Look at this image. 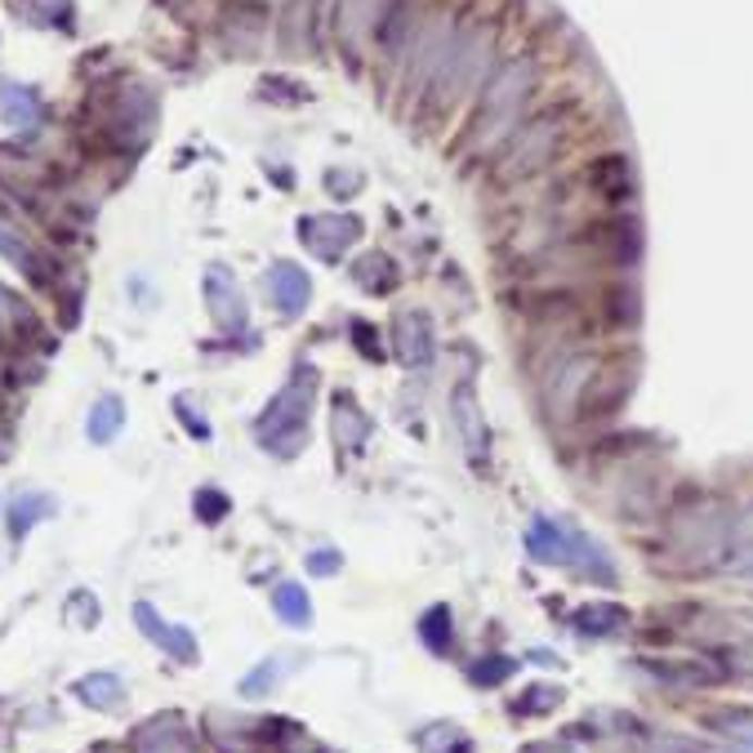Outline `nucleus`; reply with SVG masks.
I'll return each instance as SVG.
<instances>
[{
	"mask_svg": "<svg viewBox=\"0 0 753 753\" xmlns=\"http://www.w3.org/2000/svg\"><path fill=\"white\" fill-rule=\"evenodd\" d=\"M312 393H317V380H312V370H299L295 380L281 388L263 419H259V442L276 455H295L308 437V410H312Z\"/></svg>",
	"mask_w": 753,
	"mask_h": 753,
	"instance_id": "f257e3e1",
	"label": "nucleus"
},
{
	"mask_svg": "<svg viewBox=\"0 0 753 753\" xmlns=\"http://www.w3.org/2000/svg\"><path fill=\"white\" fill-rule=\"evenodd\" d=\"M531 81H535V67H531V63H508V67L499 72V81H495L491 94H486L482 125H478L486 144H495V138H499L504 129H513L517 112H522L527 94H531Z\"/></svg>",
	"mask_w": 753,
	"mask_h": 753,
	"instance_id": "f03ea898",
	"label": "nucleus"
},
{
	"mask_svg": "<svg viewBox=\"0 0 753 753\" xmlns=\"http://www.w3.org/2000/svg\"><path fill=\"white\" fill-rule=\"evenodd\" d=\"M593 374H597V361H593L589 353H571L567 361H557L553 380H548V410L567 419V415L580 406V397H584V388H589Z\"/></svg>",
	"mask_w": 753,
	"mask_h": 753,
	"instance_id": "7ed1b4c3",
	"label": "nucleus"
},
{
	"mask_svg": "<svg viewBox=\"0 0 753 753\" xmlns=\"http://www.w3.org/2000/svg\"><path fill=\"white\" fill-rule=\"evenodd\" d=\"M134 620H138V629H144V638L157 642L165 655H174L178 665H197V638L187 633L183 625H165L157 610H152V602H138L134 606Z\"/></svg>",
	"mask_w": 753,
	"mask_h": 753,
	"instance_id": "20e7f679",
	"label": "nucleus"
},
{
	"mask_svg": "<svg viewBox=\"0 0 753 753\" xmlns=\"http://www.w3.org/2000/svg\"><path fill=\"white\" fill-rule=\"evenodd\" d=\"M580 544H584V540H580L576 531L548 522V517H535L531 531H527V553H531L535 561H544V567H557V561H576Z\"/></svg>",
	"mask_w": 753,
	"mask_h": 753,
	"instance_id": "39448f33",
	"label": "nucleus"
},
{
	"mask_svg": "<svg viewBox=\"0 0 753 753\" xmlns=\"http://www.w3.org/2000/svg\"><path fill=\"white\" fill-rule=\"evenodd\" d=\"M450 419H455V429H459V437H464V450L473 455V459H482V455H486V423H482L473 384H459V388L450 393Z\"/></svg>",
	"mask_w": 753,
	"mask_h": 753,
	"instance_id": "423d86ee",
	"label": "nucleus"
},
{
	"mask_svg": "<svg viewBox=\"0 0 753 753\" xmlns=\"http://www.w3.org/2000/svg\"><path fill=\"white\" fill-rule=\"evenodd\" d=\"M206 299H210V312H214V321L223 325V331H237V325H246V295L237 291V281H232L223 268H210Z\"/></svg>",
	"mask_w": 753,
	"mask_h": 753,
	"instance_id": "0eeeda50",
	"label": "nucleus"
},
{
	"mask_svg": "<svg viewBox=\"0 0 753 753\" xmlns=\"http://www.w3.org/2000/svg\"><path fill=\"white\" fill-rule=\"evenodd\" d=\"M397 353L406 366H429L433 361V321L423 312H402L397 317Z\"/></svg>",
	"mask_w": 753,
	"mask_h": 753,
	"instance_id": "6e6552de",
	"label": "nucleus"
},
{
	"mask_svg": "<svg viewBox=\"0 0 753 753\" xmlns=\"http://www.w3.org/2000/svg\"><path fill=\"white\" fill-rule=\"evenodd\" d=\"M268 286L276 295V308L286 317L304 312V304H308V272H299L295 263H276L272 276H268Z\"/></svg>",
	"mask_w": 753,
	"mask_h": 753,
	"instance_id": "1a4fd4ad",
	"label": "nucleus"
},
{
	"mask_svg": "<svg viewBox=\"0 0 753 753\" xmlns=\"http://www.w3.org/2000/svg\"><path fill=\"white\" fill-rule=\"evenodd\" d=\"M138 753H197L193 736H187V727L178 718H161L152 727H144V736H138Z\"/></svg>",
	"mask_w": 753,
	"mask_h": 753,
	"instance_id": "9d476101",
	"label": "nucleus"
},
{
	"mask_svg": "<svg viewBox=\"0 0 753 753\" xmlns=\"http://www.w3.org/2000/svg\"><path fill=\"white\" fill-rule=\"evenodd\" d=\"M272 610H276V616L286 620L291 629H308V625H312V597H308V589L295 584V580H286V584L272 589Z\"/></svg>",
	"mask_w": 753,
	"mask_h": 753,
	"instance_id": "9b49d317",
	"label": "nucleus"
},
{
	"mask_svg": "<svg viewBox=\"0 0 753 753\" xmlns=\"http://www.w3.org/2000/svg\"><path fill=\"white\" fill-rule=\"evenodd\" d=\"M571 625H576L584 638H606V633H616V629L629 625V610L616 606V602H593V606L576 610V620H571Z\"/></svg>",
	"mask_w": 753,
	"mask_h": 753,
	"instance_id": "f8f14e48",
	"label": "nucleus"
},
{
	"mask_svg": "<svg viewBox=\"0 0 753 753\" xmlns=\"http://www.w3.org/2000/svg\"><path fill=\"white\" fill-rule=\"evenodd\" d=\"M121 423H125V406H121V397H99L94 402V410H89V419H85V437L94 442V446H108L116 433H121Z\"/></svg>",
	"mask_w": 753,
	"mask_h": 753,
	"instance_id": "ddd939ff",
	"label": "nucleus"
},
{
	"mask_svg": "<svg viewBox=\"0 0 753 753\" xmlns=\"http://www.w3.org/2000/svg\"><path fill=\"white\" fill-rule=\"evenodd\" d=\"M59 504L50 499V495H40V491H23L14 504H10V535L14 540H23L36 522H40V517H50Z\"/></svg>",
	"mask_w": 753,
	"mask_h": 753,
	"instance_id": "4468645a",
	"label": "nucleus"
},
{
	"mask_svg": "<svg viewBox=\"0 0 753 753\" xmlns=\"http://www.w3.org/2000/svg\"><path fill=\"white\" fill-rule=\"evenodd\" d=\"M85 704H94V709H112L116 700H125V687L116 674H85L76 687H72Z\"/></svg>",
	"mask_w": 753,
	"mask_h": 753,
	"instance_id": "2eb2a0df",
	"label": "nucleus"
},
{
	"mask_svg": "<svg viewBox=\"0 0 753 753\" xmlns=\"http://www.w3.org/2000/svg\"><path fill=\"white\" fill-rule=\"evenodd\" d=\"M366 433H370V419L353 406V397H340L335 402V437H340V446L344 450H357L366 442Z\"/></svg>",
	"mask_w": 753,
	"mask_h": 753,
	"instance_id": "dca6fc26",
	"label": "nucleus"
},
{
	"mask_svg": "<svg viewBox=\"0 0 753 753\" xmlns=\"http://www.w3.org/2000/svg\"><path fill=\"white\" fill-rule=\"evenodd\" d=\"M446 629H450V610H446V606H433L429 616L419 620V638L429 642L437 655H446V651H450V642H455V633H446Z\"/></svg>",
	"mask_w": 753,
	"mask_h": 753,
	"instance_id": "f3484780",
	"label": "nucleus"
},
{
	"mask_svg": "<svg viewBox=\"0 0 753 753\" xmlns=\"http://www.w3.org/2000/svg\"><path fill=\"white\" fill-rule=\"evenodd\" d=\"M508 674H517V661H508V655H491V661H478L473 682H478V687H495V682H504Z\"/></svg>",
	"mask_w": 753,
	"mask_h": 753,
	"instance_id": "a211bd4d",
	"label": "nucleus"
},
{
	"mask_svg": "<svg viewBox=\"0 0 753 753\" xmlns=\"http://www.w3.org/2000/svg\"><path fill=\"white\" fill-rule=\"evenodd\" d=\"M276 678H281V665H276V661H263V665H259V669H255V674L242 682V695H263V691H268Z\"/></svg>",
	"mask_w": 753,
	"mask_h": 753,
	"instance_id": "6ab92c4d",
	"label": "nucleus"
},
{
	"mask_svg": "<svg viewBox=\"0 0 753 753\" xmlns=\"http://www.w3.org/2000/svg\"><path fill=\"white\" fill-rule=\"evenodd\" d=\"M553 700H561V691H553V687H531V691H527V704L517 700V714H544V709H553Z\"/></svg>",
	"mask_w": 753,
	"mask_h": 753,
	"instance_id": "aec40b11",
	"label": "nucleus"
},
{
	"mask_svg": "<svg viewBox=\"0 0 753 753\" xmlns=\"http://www.w3.org/2000/svg\"><path fill=\"white\" fill-rule=\"evenodd\" d=\"M344 567V557L335 553V548H317V553H308V576H335Z\"/></svg>",
	"mask_w": 753,
	"mask_h": 753,
	"instance_id": "412c9836",
	"label": "nucleus"
},
{
	"mask_svg": "<svg viewBox=\"0 0 753 753\" xmlns=\"http://www.w3.org/2000/svg\"><path fill=\"white\" fill-rule=\"evenodd\" d=\"M197 513H201V522H223V513H227V495H219V491H201L197 495Z\"/></svg>",
	"mask_w": 753,
	"mask_h": 753,
	"instance_id": "4be33fe9",
	"label": "nucleus"
},
{
	"mask_svg": "<svg viewBox=\"0 0 753 753\" xmlns=\"http://www.w3.org/2000/svg\"><path fill=\"white\" fill-rule=\"evenodd\" d=\"M174 406H178V415H183V423H187V433H193V437H210V423H206V419H197L193 402H187V397H178Z\"/></svg>",
	"mask_w": 753,
	"mask_h": 753,
	"instance_id": "5701e85b",
	"label": "nucleus"
},
{
	"mask_svg": "<svg viewBox=\"0 0 753 753\" xmlns=\"http://www.w3.org/2000/svg\"><path fill=\"white\" fill-rule=\"evenodd\" d=\"M0 455H5V437H0Z\"/></svg>",
	"mask_w": 753,
	"mask_h": 753,
	"instance_id": "b1692460",
	"label": "nucleus"
}]
</instances>
